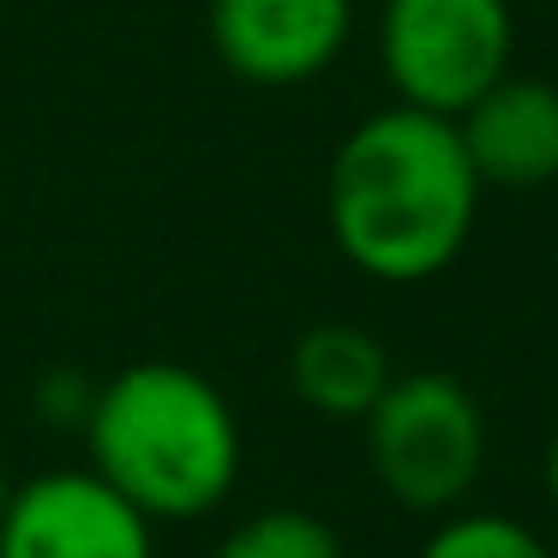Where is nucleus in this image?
Here are the masks:
<instances>
[{
	"instance_id": "12",
	"label": "nucleus",
	"mask_w": 558,
	"mask_h": 558,
	"mask_svg": "<svg viewBox=\"0 0 558 558\" xmlns=\"http://www.w3.org/2000/svg\"><path fill=\"white\" fill-rule=\"evenodd\" d=\"M0 510H7V486H0Z\"/></svg>"
},
{
	"instance_id": "3",
	"label": "nucleus",
	"mask_w": 558,
	"mask_h": 558,
	"mask_svg": "<svg viewBox=\"0 0 558 558\" xmlns=\"http://www.w3.org/2000/svg\"><path fill=\"white\" fill-rule=\"evenodd\" d=\"M378 486L409 510H450L486 462V414L450 373H402L361 414Z\"/></svg>"
},
{
	"instance_id": "9",
	"label": "nucleus",
	"mask_w": 558,
	"mask_h": 558,
	"mask_svg": "<svg viewBox=\"0 0 558 558\" xmlns=\"http://www.w3.org/2000/svg\"><path fill=\"white\" fill-rule=\"evenodd\" d=\"M217 558H349V553H342L337 529L313 510H258L217 546Z\"/></svg>"
},
{
	"instance_id": "8",
	"label": "nucleus",
	"mask_w": 558,
	"mask_h": 558,
	"mask_svg": "<svg viewBox=\"0 0 558 558\" xmlns=\"http://www.w3.org/2000/svg\"><path fill=\"white\" fill-rule=\"evenodd\" d=\"M289 378L301 390V402H313L318 414H337V421H361L385 385L390 373V354L378 349L373 330L361 325H313L289 354Z\"/></svg>"
},
{
	"instance_id": "1",
	"label": "nucleus",
	"mask_w": 558,
	"mask_h": 558,
	"mask_svg": "<svg viewBox=\"0 0 558 558\" xmlns=\"http://www.w3.org/2000/svg\"><path fill=\"white\" fill-rule=\"evenodd\" d=\"M330 241L378 282H426L469 246L481 174L457 121L426 109H378L330 157Z\"/></svg>"
},
{
	"instance_id": "5",
	"label": "nucleus",
	"mask_w": 558,
	"mask_h": 558,
	"mask_svg": "<svg viewBox=\"0 0 558 558\" xmlns=\"http://www.w3.org/2000/svg\"><path fill=\"white\" fill-rule=\"evenodd\" d=\"M0 558H157V534L97 469H49L7 493Z\"/></svg>"
},
{
	"instance_id": "4",
	"label": "nucleus",
	"mask_w": 558,
	"mask_h": 558,
	"mask_svg": "<svg viewBox=\"0 0 558 558\" xmlns=\"http://www.w3.org/2000/svg\"><path fill=\"white\" fill-rule=\"evenodd\" d=\"M510 0H385L378 61L397 102L457 121L510 73Z\"/></svg>"
},
{
	"instance_id": "11",
	"label": "nucleus",
	"mask_w": 558,
	"mask_h": 558,
	"mask_svg": "<svg viewBox=\"0 0 558 558\" xmlns=\"http://www.w3.org/2000/svg\"><path fill=\"white\" fill-rule=\"evenodd\" d=\"M546 493H553V510H558V433L546 445Z\"/></svg>"
},
{
	"instance_id": "7",
	"label": "nucleus",
	"mask_w": 558,
	"mask_h": 558,
	"mask_svg": "<svg viewBox=\"0 0 558 558\" xmlns=\"http://www.w3.org/2000/svg\"><path fill=\"white\" fill-rule=\"evenodd\" d=\"M457 138L481 186L529 193V186L558 181V85L505 73L457 114Z\"/></svg>"
},
{
	"instance_id": "6",
	"label": "nucleus",
	"mask_w": 558,
	"mask_h": 558,
	"mask_svg": "<svg viewBox=\"0 0 558 558\" xmlns=\"http://www.w3.org/2000/svg\"><path fill=\"white\" fill-rule=\"evenodd\" d=\"M354 31V0H210V43L246 85H306Z\"/></svg>"
},
{
	"instance_id": "10",
	"label": "nucleus",
	"mask_w": 558,
	"mask_h": 558,
	"mask_svg": "<svg viewBox=\"0 0 558 558\" xmlns=\"http://www.w3.org/2000/svg\"><path fill=\"white\" fill-rule=\"evenodd\" d=\"M421 558H553L546 541L534 529H522L517 517H498V510H462V517L438 522L426 534Z\"/></svg>"
},
{
	"instance_id": "2",
	"label": "nucleus",
	"mask_w": 558,
	"mask_h": 558,
	"mask_svg": "<svg viewBox=\"0 0 558 558\" xmlns=\"http://www.w3.org/2000/svg\"><path fill=\"white\" fill-rule=\"evenodd\" d=\"M90 469L150 522L210 517L241 474V421L205 373L138 361L97 385L85 414Z\"/></svg>"
}]
</instances>
